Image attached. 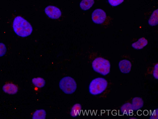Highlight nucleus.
Here are the masks:
<instances>
[{
    "instance_id": "1",
    "label": "nucleus",
    "mask_w": 158,
    "mask_h": 119,
    "mask_svg": "<svg viewBox=\"0 0 158 119\" xmlns=\"http://www.w3.org/2000/svg\"><path fill=\"white\" fill-rule=\"evenodd\" d=\"M13 28L15 33L22 37L30 35L32 31V28L30 24L20 16H17L14 19Z\"/></svg>"
},
{
    "instance_id": "2",
    "label": "nucleus",
    "mask_w": 158,
    "mask_h": 119,
    "mask_svg": "<svg viewBox=\"0 0 158 119\" xmlns=\"http://www.w3.org/2000/svg\"><path fill=\"white\" fill-rule=\"evenodd\" d=\"M107 85V82L104 78L101 77L95 78L90 84L89 92L93 95L99 94L105 90Z\"/></svg>"
},
{
    "instance_id": "3",
    "label": "nucleus",
    "mask_w": 158,
    "mask_h": 119,
    "mask_svg": "<svg viewBox=\"0 0 158 119\" xmlns=\"http://www.w3.org/2000/svg\"><path fill=\"white\" fill-rule=\"evenodd\" d=\"M93 68L96 72L106 75L110 71V64L109 61L101 57L95 59L92 64Z\"/></svg>"
},
{
    "instance_id": "4",
    "label": "nucleus",
    "mask_w": 158,
    "mask_h": 119,
    "mask_svg": "<svg viewBox=\"0 0 158 119\" xmlns=\"http://www.w3.org/2000/svg\"><path fill=\"white\" fill-rule=\"evenodd\" d=\"M59 86L63 92L67 94L73 93L77 88L75 81L70 77H66L62 79L60 82Z\"/></svg>"
},
{
    "instance_id": "5",
    "label": "nucleus",
    "mask_w": 158,
    "mask_h": 119,
    "mask_svg": "<svg viewBox=\"0 0 158 119\" xmlns=\"http://www.w3.org/2000/svg\"><path fill=\"white\" fill-rule=\"evenodd\" d=\"M106 17L105 12L100 9L95 10L92 14V18L93 22L97 24H101L103 23Z\"/></svg>"
},
{
    "instance_id": "6",
    "label": "nucleus",
    "mask_w": 158,
    "mask_h": 119,
    "mask_svg": "<svg viewBox=\"0 0 158 119\" xmlns=\"http://www.w3.org/2000/svg\"><path fill=\"white\" fill-rule=\"evenodd\" d=\"M45 12L50 18L56 19L61 15V11L57 7L52 6L47 7L45 9Z\"/></svg>"
},
{
    "instance_id": "7",
    "label": "nucleus",
    "mask_w": 158,
    "mask_h": 119,
    "mask_svg": "<svg viewBox=\"0 0 158 119\" xmlns=\"http://www.w3.org/2000/svg\"><path fill=\"white\" fill-rule=\"evenodd\" d=\"M131 64L129 60L124 59L119 63V67L121 71L124 73H128L131 69Z\"/></svg>"
},
{
    "instance_id": "8",
    "label": "nucleus",
    "mask_w": 158,
    "mask_h": 119,
    "mask_svg": "<svg viewBox=\"0 0 158 119\" xmlns=\"http://www.w3.org/2000/svg\"><path fill=\"white\" fill-rule=\"evenodd\" d=\"M3 91L9 94H13L18 91L17 87L12 83H7L5 85L2 87Z\"/></svg>"
},
{
    "instance_id": "9",
    "label": "nucleus",
    "mask_w": 158,
    "mask_h": 119,
    "mask_svg": "<svg viewBox=\"0 0 158 119\" xmlns=\"http://www.w3.org/2000/svg\"><path fill=\"white\" fill-rule=\"evenodd\" d=\"M148 43L147 40L144 37L139 39L136 42L133 43L132 46L137 49H141L145 46Z\"/></svg>"
},
{
    "instance_id": "10",
    "label": "nucleus",
    "mask_w": 158,
    "mask_h": 119,
    "mask_svg": "<svg viewBox=\"0 0 158 119\" xmlns=\"http://www.w3.org/2000/svg\"><path fill=\"white\" fill-rule=\"evenodd\" d=\"M143 104V100L139 97H135L132 100L131 105L134 110H139L142 107Z\"/></svg>"
},
{
    "instance_id": "11",
    "label": "nucleus",
    "mask_w": 158,
    "mask_h": 119,
    "mask_svg": "<svg viewBox=\"0 0 158 119\" xmlns=\"http://www.w3.org/2000/svg\"><path fill=\"white\" fill-rule=\"evenodd\" d=\"M94 3V0H82L80 3V6L83 10H86L90 9Z\"/></svg>"
},
{
    "instance_id": "12",
    "label": "nucleus",
    "mask_w": 158,
    "mask_h": 119,
    "mask_svg": "<svg viewBox=\"0 0 158 119\" xmlns=\"http://www.w3.org/2000/svg\"><path fill=\"white\" fill-rule=\"evenodd\" d=\"M149 24L151 25H155L157 24L158 10L157 9L154 11L149 20Z\"/></svg>"
},
{
    "instance_id": "13",
    "label": "nucleus",
    "mask_w": 158,
    "mask_h": 119,
    "mask_svg": "<svg viewBox=\"0 0 158 119\" xmlns=\"http://www.w3.org/2000/svg\"><path fill=\"white\" fill-rule=\"evenodd\" d=\"M32 82L35 86L39 87H43L45 83L44 80L40 77L33 79L32 80Z\"/></svg>"
},
{
    "instance_id": "14",
    "label": "nucleus",
    "mask_w": 158,
    "mask_h": 119,
    "mask_svg": "<svg viewBox=\"0 0 158 119\" xmlns=\"http://www.w3.org/2000/svg\"><path fill=\"white\" fill-rule=\"evenodd\" d=\"M45 112L43 110H40L35 111L33 115L34 119L44 118L45 116Z\"/></svg>"
},
{
    "instance_id": "15",
    "label": "nucleus",
    "mask_w": 158,
    "mask_h": 119,
    "mask_svg": "<svg viewBox=\"0 0 158 119\" xmlns=\"http://www.w3.org/2000/svg\"><path fill=\"white\" fill-rule=\"evenodd\" d=\"M121 112L127 113V112H130L133 109L132 106L130 103H127L123 105L121 108Z\"/></svg>"
},
{
    "instance_id": "16",
    "label": "nucleus",
    "mask_w": 158,
    "mask_h": 119,
    "mask_svg": "<svg viewBox=\"0 0 158 119\" xmlns=\"http://www.w3.org/2000/svg\"><path fill=\"white\" fill-rule=\"evenodd\" d=\"M110 4L112 6H116L121 3L124 0H108Z\"/></svg>"
},
{
    "instance_id": "17",
    "label": "nucleus",
    "mask_w": 158,
    "mask_h": 119,
    "mask_svg": "<svg viewBox=\"0 0 158 119\" xmlns=\"http://www.w3.org/2000/svg\"><path fill=\"white\" fill-rule=\"evenodd\" d=\"M6 51V48L4 44L0 43V57L4 55Z\"/></svg>"
},
{
    "instance_id": "18",
    "label": "nucleus",
    "mask_w": 158,
    "mask_h": 119,
    "mask_svg": "<svg viewBox=\"0 0 158 119\" xmlns=\"http://www.w3.org/2000/svg\"><path fill=\"white\" fill-rule=\"evenodd\" d=\"M158 64H156L155 65L153 72L154 77L156 79H158Z\"/></svg>"
}]
</instances>
